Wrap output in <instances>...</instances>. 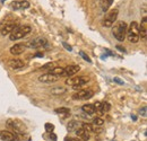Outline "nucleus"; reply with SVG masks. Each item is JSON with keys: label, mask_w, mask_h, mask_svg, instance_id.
Here are the masks:
<instances>
[{"label": "nucleus", "mask_w": 147, "mask_h": 141, "mask_svg": "<svg viewBox=\"0 0 147 141\" xmlns=\"http://www.w3.org/2000/svg\"><path fill=\"white\" fill-rule=\"evenodd\" d=\"M62 45H63V46H65V48H66V49H67L68 51H71V50H73V48H71L70 45H68V44H67L66 42H62Z\"/></svg>", "instance_id": "nucleus-32"}, {"label": "nucleus", "mask_w": 147, "mask_h": 141, "mask_svg": "<svg viewBox=\"0 0 147 141\" xmlns=\"http://www.w3.org/2000/svg\"><path fill=\"white\" fill-rule=\"evenodd\" d=\"M93 96H94V91L92 89H80L76 94H74L73 98L82 101V99H90V98H92Z\"/></svg>", "instance_id": "nucleus-7"}, {"label": "nucleus", "mask_w": 147, "mask_h": 141, "mask_svg": "<svg viewBox=\"0 0 147 141\" xmlns=\"http://www.w3.org/2000/svg\"><path fill=\"white\" fill-rule=\"evenodd\" d=\"M76 134H77V137L82 138L83 140H85V141L90 139V133H88V132H86V131H84L82 128L76 130Z\"/></svg>", "instance_id": "nucleus-18"}, {"label": "nucleus", "mask_w": 147, "mask_h": 141, "mask_svg": "<svg viewBox=\"0 0 147 141\" xmlns=\"http://www.w3.org/2000/svg\"><path fill=\"white\" fill-rule=\"evenodd\" d=\"M147 36V18L144 16L142 19V23L139 25V37H142L143 40H146Z\"/></svg>", "instance_id": "nucleus-13"}, {"label": "nucleus", "mask_w": 147, "mask_h": 141, "mask_svg": "<svg viewBox=\"0 0 147 141\" xmlns=\"http://www.w3.org/2000/svg\"><path fill=\"white\" fill-rule=\"evenodd\" d=\"M11 8L15 10L19 9H27L30 8V2L26 0H20V1H13L11 2Z\"/></svg>", "instance_id": "nucleus-12"}, {"label": "nucleus", "mask_w": 147, "mask_h": 141, "mask_svg": "<svg viewBox=\"0 0 147 141\" xmlns=\"http://www.w3.org/2000/svg\"><path fill=\"white\" fill-rule=\"evenodd\" d=\"M25 46L26 48H30V49H42L44 46H48V41L44 37H36L34 40L28 41L25 44Z\"/></svg>", "instance_id": "nucleus-5"}, {"label": "nucleus", "mask_w": 147, "mask_h": 141, "mask_svg": "<svg viewBox=\"0 0 147 141\" xmlns=\"http://www.w3.org/2000/svg\"><path fill=\"white\" fill-rule=\"evenodd\" d=\"M103 123H104V121H103L101 117H95V119L93 120V124H94V125L101 126V125H103Z\"/></svg>", "instance_id": "nucleus-26"}, {"label": "nucleus", "mask_w": 147, "mask_h": 141, "mask_svg": "<svg viewBox=\"0 0 147 141\" xmlns=\"http://www.w3.org/2000/svg\"><path fill=\"white\" fill-rule=\"evenodd\" d=\"M82 129H83L84 131L88 132V133L94 131V128H93V126L90 123H83V124H82Z\"/></svg>", "instance_id": "nucleus-24"}, {"label": "nucleus", "mask_w": 147, "mask_h": 141, "mask_svg": "<svg viewBox=\"0 0 147 141\" xmlns=\"http://www.w3.org/2000/svg\"><path fill=\"white\" fill-rule=\"evenodd\" d=\"M117 49L120 50L121 52H125V48H122V46H120V45H117Z\"/></svg>", "instance_id": "nucleus-34"}, {"label": "nucleus", "mask_w": 147, "mask_h": 141, "mask_svg": "<svg viewBox=\"0 0 147 141\" xmlns=\"http://www.w3.org/2000/svg\"><path fill=\"white\" fill-rule=\"evenodd\" d=\"M112 2H113V0H103L102 1V10L103 11H108L110 6L112 5Z\"/></svg>", "instance_id": "nucleus-22"}, {"label": "nucleus", "mask_w": 147, "mask_h": 141, "mask_svg": "<svg viewBox=\"0 0 147 141\" xmlns=\"http://www.w3.org/2000/svg\"><path fill=\"white\" fill-rule=\"evenodd\" d=\"M90 80L88 77L86 76H78V77H74V78H68L66 79V85H69V86H84L85 84H87Z\"/></svg>", "instance_id": "nucleus-6"}, {"label": "nucleus", "mask_w": 147, "mask_h": 141, "mask_svg": "<svg viewBox=\"0 0 147 141\" xmlns=\"http://www.w3.org/2000/svg\"><path fill=\"white\" fill-rule=\"evenodd\" d=\"M126 37L130 43H138L139 41V24L137 21H131L129 27L127 28Z\"/></svg>", "instance_id": "nucleus-3"}, {"label": "nucleus", "mask_w": 147, "mask_h": 141, "mask_svg": "<svg viewBox=\"0 0 147 141\" xmlns=\"http://www.w3.org/2000/svg\"><path fill=\"white\" fill-rule=\"evenodd\" d=\"M76 128H77V122H76V121L69 122V124H68V130H69V131H73Z\"/></svg>", "instance_id": "nucleus-27"}, {"label": "nucleus", "mask_w": 147, "mask_h": 141, "mask_svg": "<svg viewBox=\"0 0 147 141\" xmlns=\"http://www.w3.org/2000/svg\"><path fill=\"white\" fill-rule=\"evenodd\" d=\"M45 130L47 132H52L55 130V125L51 123H45Z\"/></svg>", "instance_id": "nucleus-28"}, {"label": "nucleus", "mask_w": 147, "mask_h": 141, "mask_svg": "<svg viewBox=\"0 0 147 141\" xmlns=\"http://www.w3.org/2000/svg\"><path fill=\"white\" fill-rule=\"evenodd\" d=\"M24 50H25V45H23V44H15L14 46L10 48V53L13 55H20L22 53L24 52Z\"/></svg>", "instance_id": "nucleus-16"}, {"label": "nucleus", "mask_w": 147, "mask_h": 141, "mask_svg": "<svg viewBox=\"0 0 147 141\" xmlns=\"http://www.w3.org/2000/svg\"><path fill=\"white\" fill-rule=\"evenodd\" d=\"M8 64H9V67H10L11 69L17 70V69H22V68L24 67V61H23L22 59H17V58H15V59L9 60Z\"/></svg>", "instance_id": "nucleus-14"}, {"label": "nucleus", "mask_w": 147, "mask_h": 141, "mask_svg": "<svg viewBox=\"0 0 147 141\" xmlns=\"http://www.w3.org/2000/svg\"><path fill=\"white\" fill-rule=\"evenodd\" d=\"M79 70H80V67H79V66H77V64H71V66H68V67L63 68V75H62V76L70 78V77L75 76Z\"/></svg>", "instance_id": "nucleus-10"}, {"label": "nucleus", "mask_w": 147, "mask_h": 141, "mask_svg": "<svg viewBox=\"0 0 147 141\" xmlns=\"http://www.w3.org/2000/svg\"><path fill=\"white\" fill-rule=\"evenodd\" d=\"M55 67H57V62H49V63L42 66V67H41V70H50L51 71L52 69H55Z\"/></svg>", "instance_id": "nucleus-21"}, {"label": "nucleus", "mask_w": 147, "mask_h": 141, "mask_svg": "<svg viewBox=\"0 0 147 141\" xmlns=\"http://www.w3.org/2000/svg\"><path fill=\"white\" fill-rule=\"evenodd\" d=\"M50 73H52V75H55V76H58L59 78L63 75V68H61V67H55V69H52V70L50 71Z\"/></svg>", "instance_id": "nucleus-20"}, {"label": "nucleus", "mask_w": 147, "mask_h": 141, "mask_svg": "<svg viewBox=\"0 0 147 141\" xmlns=\"http://www.w3.org/2000/svg\"><path fill=\"white\" fill-rule=\"evenodd\" d=\"M93 106H94V109H95V111H100V112H101V106H102V103H101V102H96L95 104H93Z\"/></svg>", "instance_id": "nucleus-30"}, {"label": "nucleus", "mask_w": 147, "mask_h": 141, "mask_svg": "<svg viewBox=\"0 0 147 141\" xmlns=\"http://www.w3.org/2000/svg\"><path fill=\"white\" fill-rule=\"evenodd\" d=\"M31 32H32V28L28 25L16 26L15 30L9 34V38H10V41H17V40H20V38L27 36Z\"/></svg>", "instance_id": "nucleus-2"}, {"label": "nucleus", "mask_w": 147, "mask_h": 141, "mask_svg": "<svg viewBox=\"0 0 147 141\" xmlns=\"http://www.w3.org/2000/svg\"><path fill=\"white\" fill-rule=\"evenodd\" d=\"M17 25L14 23V21H9V23H7L3 27H2V30H1V34L5 36V35H8V34H10L14 30H15V27H16Z\"/></svg>", "instance_id": "nucleus-15"}, {"label": "nucleus", "mask_w": 147, "mask_h": 141, "mask_svg": "<svg viewBox=\"0 0 147 141\" xmlns=\"http://www.w3.org/2000/svg\"><path fill=\"white\" fill-rule=\"evenodd\" d=\"M50 138H51V139H52V140H57V137H55V134H53V133H52V132H50Z\"/></svg>", "instance_id": "nucleus-33"}, {"label": "nucleus", "mask_w": 147, "mask_h": 141, "mask_svg": "<svg viewBox=\"0 0 147 141\" xmlns=\"http://www.w3.org/2000/svg\"><path fill=\"white\" fill-rule=\"evenodd\" d=\"M119 15V10L115 8V9H111L110 11L105 15L104 20H103V26L104 27H111L113 26V24L117 21V18Z\"/></svg>", "instance_id": "nucleus-4"}, {"label": "nucleus", "mask_w": 147, "mask_h": 141, "mask_svg": "<svg viewBox=\"0 0 147 141\" xmlns=\"http://www.w3.org/2000/svg\"><path fill=\"white\" fill-rule=\"evenodd\" d=\"M110 108H111V105L108 102H103V103H102V106H101V112H103V113L109 112Z\"/></svg>", "instance_id": "nucleus-25"}, {"label": "nucleus", "mask_w": 147, "mask_h": 141, "mask_svg": "<svg viewBox=\"0 0 147 141\" xmlns=\"http://www.w3.org/2000/svg\"><path fill=\"white\" fill-rule=\"evenodd\" d=\"M114 80H115L117 83H119V84H122V81H121V80H119L118 78H114Z\"/></svg>", "instance_id": "nucleus-35"}, {"label": "nucleus", "mask_w": 147, "mask_h": 141, "mask_svg": "<svg viewBox=\"0 0 147 141\" xmlns=\"http://www.w3.org/2000/svg\"><path fill=\"white\" fill-rule=\"evenodd\" d=\"M7 125H8L9 128L14 129L16 132H24L25 129H26L25 125L22 123V122H19L17 120H11V119L7 120Z\"/></svg>", "instance_id": "nucleus-8"}, {"label": "nucleus", "mask_w": 147, "mask_h": 141, "mask_svg": "<svg viewBox=\"0 0 147 141\" xmlns=\"http://www.w3.org/2000/svg\"><path fill=\"white\" fill-rule=\"evenodd\" d=\"M67 93V88L66 87H61V86H59V87H53V88L51 89V94L53 95V96H61V95H63V94H66Z\"/></svg>", "instance_id": "nucleus-17"}, {"label": "nucleus", "mask_w": 147, "mask_h": 141, "mask_svg": "<svg viewBox=\"0 0 147 141\" xmlns=\"http://www.w3.org/2000/svg\"><path fill=\"white\" fill-rule=\"evenodd\" d=\"M82 111L88 115H92L95 113V109H94V106L93 104H85V105L82 106Z\"/></svg>", "instance_id": "nucleus-19"}, {"label": "nucleus", "mask_w": 147, "mask_h": 141, "mask_svg": "<svg viewBox=\"0 0 147 141\" xmlns=\"http://www.w3.org/2000/svg\"><path fill=\"white\" fill-rule=\"evenodd\" d=\"M38 80L41 83H44V84H53V83L59 80V77L52 75V73H50V72H48V73H44V75L40 76L38 77Z\"/></svg>", "instance_id": "nucleus-9"}, {"label": "nucleus", "mask_w": 147, "mask_h": 141, "mask_svg": "<svg viewBox=\"0 0 147 141\" xmlns=\"http://www.w3.org/2000/svg\"><path fill=\"white\" fill-rule=\"evenodd\" d=\"M127 28H128V25L126 21H123V20L117 21L112 28V34L118 41L123 42L126 38V34H127Z\"/></svg>", "instance_id": "nucleus-1"}, {"label": "nucleus", "mask_w": 147, "mask_h": 141, "mask_svg": "<svg viewBox=\"0 0 147 141\" xmlns=\"http://www.w3.org/2000/svg\"><path fill=\"white\" fill-rule=\"evenodd\" d=\"M55 113H58V114H63V115H68V114H70V109H69V108H67V107L55 108Z\"/></svg>", "instance_id": "nucleus-23"}, {"label": "nucleus", "mask_w": 147, "mask_h": 141, "mask_svg": "<svg viewBox=\"0 0 147 141\" xmlns=\"http://www.w3.org/2000/svg\"><path fill=\"white\" fill-rule=\"evenodd\" d=\"M79 54H80V56H82V58H83L84 60H86L87 62H90V63L92 62V60L90 59V56H88V55H86V54H85L84 52H79Z\"/></svg>", "instance_id": "nucleus-29"}, {"label": "nucleus", "mask_w": 147, "mask_h": 141, "mask_svg": "<svg viewBox=\"0 0 147 141\" xmlns=\"http://www.w3.org/2000/svg\"><path fill=\"white\" fill-rule=\"evenodd\" d=\"M139 114L143 115V116H146V106H144L143 108L139 109Z\"/></svg>", "instance_id": "nucleus-31"}, {"label": "nucleus", "mask_w": 147, "mask_h": 141, "mask_svg": "<svg viewBox=\"0 0 147 141\" xmlns=\"http://www.w3.org/2000/svg\"><path fill=\"white\" fill-rule=\"evenodd\" d=\"M0 138L3 141H17V137L13 132H10L8 130L0 131Z\"/></svg>", "instance_id": "nucleus-11"}]
</instances>
